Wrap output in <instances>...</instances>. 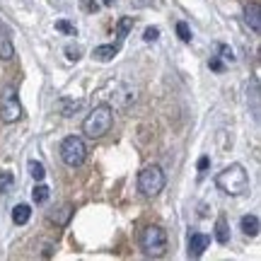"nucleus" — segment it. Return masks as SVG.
Wrapping results in <instances>:
<instances>
[{"mask_svg":"<svg viewBox=\"0 0 261 261\" xmlns=\"http://www.w3.org/2000/svg\"><path fill=\"white\" fill-rule=\"evenodd\" d=\"M215 187L220 189L225 196H232V198L244 196L249 191V174H247V169L240 162H232L223 172L215 174Z\"/></svg>","mask_w":261,"mask_h":261,"instance_id":"f257e3e1","label":"nucleus"},{"mask_svg":"<svg viewBox=\"0 0 261 261\" xmlns=\"http://www.w3.org/2000/svg\"><path fill=\"white\" fill-rule=\"evenodd\" d=\"M114 126V109L109 104H97L83 121V133L87 138H102Z\"/></svg>","mask_w":261,"mask_h":261,"instance_id":"f03ea898","label":"nucleus"},{"mask_svg":"<svg viewBox=\"0 0 261 261\" xmlns=\"http://www.w3.org/2000/svg\"><path fill=\"white\" fill-rule=\"evenodd\" d=\"M140 249H143V254L150 256V259L165 256V252H167V232H165V227L148 225V227L140 232Z\"/></svg>","mask_w":261,"mask_h":261,"instance_id":"7ed1b4c3","label":"nucleus"},{"mask_svg":"<svg viewBox=\"0 0 261 261\" xmlns=\"http://www.w3.org/2000/svg\"><path fill=\"white\" fill-rule=\"evenodd\" d=\"M0 119L5 123H15L22 119V104H19L15 85H5L0 92Z\"/></svg>","mask_w":261,"mask_h":261,"instance_id":"20e7f679","label":"nucleus"},{"mask_svg":"<svg viewBox=\"0 0 261 261\" xmlns=\"http://www.w3.org/2000/svg\"><path fill=\"white\" fill-rule=\"evenodd\" d=\"M165 172L158 167V165H150V167H145L143 172L138 174V191L143 196H148V198H152V196H158L162 189H165Z\"/></svg>","mask_w":261,"mask_h":261,"instance_id":"39448f33","label":"nucleus"},{"mask_svg":"<svg viewBox=\"0 0 261 261\" xmlns=\"http://www.w3.org/2000/svg\"><path fill=\"white\" fill-rule=\"evenodd\" d=\"M61 160L68 167H80L87 160V145L80 136H68L61 143Z\"/></svg>","mask_w":261,"mask_h":261,"instance_id":"423d86ee","label":"nucleus"},{"mask_svg":"<svg viewBox=\"0 0 261 261\" xmlns=\"http://www.w3.org/2000/svg\"><path fill=\"white\" fill-rule=\"evenodd\" d=\"M208 244H211V237H208V234L191 232V234H189V256H191V259L203 256V252L208 249Z\"/></svg>","mask_w":261,"mask_h":261,"instance_id":"0eeeda50","label":"nucleus"},{"mask_svg":"<svg viewBox=\"0 0 261 261\" xmlns=\"http://www.w3.org/2000/svg\"><path fill=\"white\" fill-rule=\"evenodd\" d=\"M244 17H247L249 29H252L254 34H259V32H261V10H259V3L247 5V10H244Z\"/></svg>","mask_w":261,"mask_h":261,"instance_id":"6e6552de","label":"nucleus"},{"mask_svg":"<svg viewBox=\"0 0 261 261\" xmlns=\"http://www.w3.org/2000/svg\"><path fill=\"white\" fill-rule=\"evenodd\" d=\"M240 230H242L247 237H256L259 234V218L256 215H244L242 220H240Z\"/></svg>","mask_w":261,"mask_h":261,"instance_id":"1a4fd4ad","label":"nucleus"},{"mask_svg":"<svg viewBox=\"0 0 261 261\" xmlns=\"http://www.w3.org/2000/svg\"><path fill=\"white\" fill-rule=\"evenodd\" d=\"M119 46H121V44H107V46H97L92 51V56L97 58V61L107 63V61H112V58L119 54Z\"/></svg>","mask_w":261,"mask_h":261,"instance_id":"9d476101","label":"nucleus"},{"mask_svg":"<svg viewBox=\"0 0 261 261\" xmlns=\"http://www.w3.org/2000/svg\"><path fill=\"white\" fill-rule=\"evenodd\" d=\"M15 56V46H12V39L8 32H0V61H10Z\"/></svg>","mask_w":261,"mask_h":261,"instance_id":"9b49d317","label":"nucleus"},{"mask_svg":"<svg viewBox=\"0 0 261 261\" xmlns=\"http://www.w3.org/2000/svg\"><path fill=\"white\" fill-rule=\"evenodd\" d=\"M29 218H32V208L27 203H19L12 208V223L15 225H24L29 223Z\"/></svg>","mask_w":261,"mask_h":261,"instance_id":"f8f14e48","label":"nucleus"},{"mask_svg":"<svg viewBox=\"0 0 261 261\" xmlns=\"http://www.w3.org/2000/svg\"><path fill=\"white\" fill-rule=\"evenodd\" d=\"M215 240L220 244L230 242V227H227V220H225V218H218V223H215Z\"/></svg>","mask_w":261,"mask_h":261,"instance_id":"ddd939ff","label":"nucleus"},{"mask_svg":"<svg viewBox=\"0 0 261 261\" xmlns=\"http://www.w3.org/2000/svg\"><path fill=\"white\" fill-rule=\"evenodd\" d=\"M130 29H133V17H123V19H119V24H116V37H119V44H121L123 39L128 37Z\"/></svg>","mask_w":261,"mask_h":261,"instance_id":"4468645a","label":"nucleus"},{"mask_svg":"<svg viewBox=\"0 0 261 261\" xmlns=\"http://www.w3.org/2000/svg\"><path fill=\"white\" fill-rule=\"evenodd\" d=\"M77 109H80V102H75V99H61L58 102V112L63 116H73Z\"/></svg>","mask_w":261,"mask_h":261,"instance_id":"2eb2a0df","label":"nucleus"},{"mask_svg":"<svg viewBox=\"0 0 261 261\" xmlns=\"http://www.w3.org/2000/svg\"><path fill=\"white\" fill-rule=\"evenodd\" d=\"M12 187H15V174L12 172H0V196L8 194Z\"/></svg>","mask_w":261,"mask_h":261,"instance_id":"dca6fc26","label":"nucleus"},{"mask_svg":"<svg viewBox=\"0 0 261 261\" xmlns=\"http://www.w3.org/2000/svg\"><path fill=\"white\" fill-rule=\"evenodd\" d=\"M29 174L34 177V181H44V177H46V169H44V165H41V162L32 160V162H29Z\"/></svg>","mask_w":261,"mask_h":261,"instance_id":"f3484780","label":"nucleus"},{"mask_svg":"<svg viewBox=\"0 0 261 261\" xmlns=\"http://www.w3.org/2000/svg\"><path fill=\"white\" fill-rule=\"evenodd\" d=\"M46 198H48V187H44L41 181H37V187L32 191V201H34V203H44Z\"/></svg>","mask_w":261,"mask_h":261,"instance_id":"a211bd4d","label":"nucleus"},{"mask_svg":"<svg viewBox=\"0 0 261 261\" xmlns=\"http://www.w3.org/2000/svg\"><path fill=\"white\" fill-rule=\"evenodd\" d=\"M177 34H179V39H181L184 44L191 41V29H189L187 22H177Z\"/></svg>","mask_w":261,"mask_h":261,"instance_id":"6ab92c4d","label":"nucleus"},{"mask_svg":"<svg viewBox=\"0 0 261 261\" xmlns=\"http://www.w3.org/2000/svg\"><path fill=\"white\" fill-rule=\"evenodd\" d=\"M56 29H58V32H63V34H68V37H75V34H77V29H75L70 22H65V19H58Z\"/></svg>","mask_w":261,"mask_h":261,"instance_id":"aec40b11","label":"nucleus"},{"mask_svg":"<svg viewBox=\"0 0 261 261\" xmlns=\"http://www.w3.org/2000/svg\"><path fill=\"white\" fill-rule=\"evenodd\" d=\"M218 54H220L218 58H223L225 63H232V61H234L232 48H230V46H225V44H218Z\"/></svg>","mask_w":261,"mask_h":261,"instance_id":"412c9836","label":"nucleus"},{"mask_svg":"<svg viewBox=\"0 0 261 261\" xmlns=\"http://www.w3.org/2000/svg\"><path fill=\"white\" fill-rule=\"evenodd\" d=\"M158 37H160V29L158 27H150V29H145V37H143V39L150 44V41H158Z\"/></svg>","mask_w":261,"mask_h":261,"instance_id":"4be33fe9","label":"nucleus"},{"mask_svg":"<svg viewBox=\"0 0 261 261\" xmlns=\"http://www.w3.org/2000/svg\"><path fill=\"white\" fill-rule=\"evenodd\" d=\"M65 54H68V61H77L83 51H80V46H68L65 48Z\"/></svg>","mask_w":261,"mask_h":261,"instance_id":"5701e85b","label":"nucleus"},{"mask_svg":"<svg viewBox=\"0 0 261 261\" xmlns=\"http://www.w3.org/2000/svg\"><path fill=\"white\" fill-rule=\"evenodd\" d=\"M211 68H213L215 73H220V70H223L225 65H223V61H220L218 56H213V58H211Z\"/></svg>","mask_w":261,"mask_h":261,"instance_id":"b1692460","label":"nucleus"},{"mask_svg":"<svg viewBox=\"0 0 261 261\" xmlns=\"http://www.w3.org/2000/svg\"><path fill=\"white\" fill-rule=\"evenodd\" d=\"M208 165H211V160L201 158V160H198V172H205V169H208Z\"/></svg>","mask_w":261,"mask_h":261,"instance_id":"393cba45","label":"nucleus"},{"mask_svg":"<svg viewBox=\"0 0 261 261\" xmlns=\"http://www.w3.org/2000/svg\"><path fill=\"white\" fill-rule=\"evenodd\" d=\"M102 3H104V5H112V3H114V0H102Z\"/></svg>","mask_w":261,"mask_h":261,"instance_id":"a878e982","label":"nucleus"}]
</instances>
